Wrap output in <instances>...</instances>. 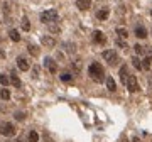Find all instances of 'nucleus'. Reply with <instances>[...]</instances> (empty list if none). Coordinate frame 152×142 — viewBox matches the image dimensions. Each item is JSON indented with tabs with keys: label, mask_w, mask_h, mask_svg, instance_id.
<instances>
[{
	"label": "nucleus",
	"mask_w": 152,
	"mask_h": 142,
	"mask_svg": "<svg viewBox=\"0 0 152 142\" xmlns=\"http://www.w3.org/2000/svg\"><path fill=\"white\" fill-rule=\"evenodd\" d=\"M88 74L91 76V80L96 81V83H101V81H105V80H107V78H105L103 66H101V64H98V63H91V64H90V68H88Z\"/></svg>",
	"instance_id": "f257e3e1"
},
{
	"label": "nucleus",
	"mask_w": 152,
	"mask_h": 142,
	"mask_svg": "<svg viewBox=\"0 0 152 142\" xmlns=\"http://www.w3.org/2000/svg\"><path fill=\"white\" fill-rule=\"evenodd\" d=\"M0 134L5 135V137H14L17 134V130L10 122H0Z\"/></svg>",
	"instance_id": "f03ea898"
},
{
	"label": "nucleus",
	"mask_w": 152,
	"mask_h": 142,
	"mask_svg": "<svg viewBox=\"0 0 152 142\" xmlns=\"http://www.w3.org/2000/svg\"><path fill=\"white\" fill-rule=\"evenodd\" d=\"M57 20V10L54 9H51V10H46V12H42L41 14V22H44V24H53V22H56Z\"/></svg>",
	"instance_id": "7ed1b4c3"
},
{
	"label": "nucleus",
	"mask_w": 152,
	"mask_h": 142,
	"mask_svg": "<svg viewBox=\"0 0 152 142\" xmlns=\"http://www.w3.org/2000/svg\"><path fill=\"white\" fill-rule=\"evenodd\" d=\"M103 59L110 64V66H115L117 63H118V54H117V51H113V49H107V51H103Z\"/></svg>",
	"instance_id": "20e7f679"
},
{
	"label": "nucleus",
	"mask_w": 152,
	"mask_h": 142,
	"mask_svg": "<svg viewBox=\"0 0 152 142\" xmlns=\"http://www.w3.org/2000/svg\"><path fill=\"white\" fill-rule=\"evenodd\" d=\"M44 66L47 68V71H49L51 74H56L57 73V64L54 63L53 58H44Z\"/></svg>",
	"instance_id": "39448f33"
},
{
	"label": "nucleus",
	"mask_w": 152,
	"mask_h": 142,
	"mask_svg": "<svg viewBox=\"0 0 152 142\" xmlns=\"http://www.w3.org/2000/svg\"><path fill=\"white\" fill-rule=\"evenodd\" d=\"M127 88L130 93H135V91H139L140 86H139V81H137V78L135 76H129V81H127Z\"/></svg>",
	"instance_id": "423d86ee"
},
{
	"label": "nucleus",
	"mask_w": 152,
	"mask_h": 142,
	"mask_svg": "<svg viewBox=\"0 0 152 142\" xmlns=\"http://www.w3.org/2000/svg\"><path fill=\"white\" fill-rule=\"evenodd\" d=\"M41 42H42L44 48H54V46H56V39H54L53 36H42Z\"/></svg>",
	"instance_id": "0eeeda50"
},
{
	"label": "nucleus",
	"mask_w": 152,
	"mask_h": 142,
	"mask_svg": "<svg viewBox=\"0 0 152 142\" xmlns=\"http://www.w3.org/2000/svg\"><path fill=\"white\" fill-rule=\"evenodd\" d=\"M15 63H17V68H19L20 71H27V70H29V68H31V64H29V61H27V59H25L24 56H19Z\"/></svg>",
	"instance_id": "6e6552de"
},
{
	"label": "nucleus",
	"mask_w": 152,
	"mask_h": 142,
	"mask_svg": "<svg viewBox=\"0 0 152 142\" xmlns=\"http://www.w3.org/2000/svg\"><path fill=\"white\" fill-rule=\"evenodd\" d=\"M118 74H120V81H122V83H127V81H129V76H130V74H129L127 66H122L120 71H118Z\"/></svg>",
	"instance_id": "1a4fd4ad"
},
{
	"label": "nucleus",
	"mask_w": 152,
	"mask_h": 142,
	"mask_svg": "<svg viewBox=\"0 0 152 142\" xmlns=\"http://www.w3.org/2000/svg\"><path fill=\"white\" fill-rule=\"evenodd\" d=\"M93 41H95L96 44H103L107 39H105V36H103L101 31H95V32H93Z\"/></svg>",
	"instance_id": "9d476101"
},
{
	"label": "nucleus",
	"mask_w": 152,
	"mask_h": 142,
	"mask_svg": "<svg viewBox=\"0 0 152 142\" xmlns=\"http://www.w3.org/2000/svg\"><path fill=\"white\" fill-rule=\"evenodd\" d=\"M135 36H137L139 39H145V37H147V31H145V27L137 25V27H135Z\"/></svg>",
	"instance_id": "9b49d317"
},
{
	"label": "nucleus",
	"mask_w": 152,
	"mask_h": 142,
	"mask_svg": "<svg viewBox=\"0 0 152 142\" xmlns=\"http://www.w3.org/2000/svg\"><path fill=\"white\" fill-rule=\"evenodd\" d=\"M76 7L79 10H88L90 9V0H76Z\"/></svg>",
	"instance_id": "f8f14e48"
},
{
	"label": "nucleus",
	"mask_w": 152,
	"mask_h": 142,
	"mask_svg": "<svg viewBox=\"0 0 152 142\" xmlns=\"http://www.w3.org/2000/svg\"><path fill=\"white\" fill-rule=\"evenodd\" d=\"M105 81H107V88L110 90V91H115V90H117V83H115V80L112 76H107Z\"/></svg>",
	"instance_id": "ddd939ff"
},
{
	"label": "nucleus",
	"mask_w": 152,
	"mask_h": 142,
	"mask_svg": "<svg viewBox=\"0 0 152 142\" xmlns=\"http://www.w3.org/2000/svg\"><path fill=\"white\" fill-rule=\"evenodd\" d=\"M9 36H10V41H14V42H19L20 41V34L17 32V29H10Z\"/></svg>",
	"instance_id": "4468645a"
},
{
	"label": "nucleus",
	"mask_w": 152,
	"mask_h": 142,
	"mask_svg": "<svg viewBox=\"0 0 152 142\" xmlns=\"http://www.w3.org/2000/svg\"><path fill=\"white\" fill-rule=\"evenodd\" d=\"M63 48H64V51H66L68 54H73L76 51V46L73 44V42H64V44H63Z\"/></svg>",
	"instance_id": "2eb2a0df"
},
{
	"label": "nucleus",
	"mask_w": 152,
	"mask_h": 142,
	"mask_svg": "<svg viewBox=\"0 0 152 142\" xmlns=\"http://www.w3.org/2000/svg\"><path fill=\"white\" fill-rule=\"evenodd\" d=\"M96 17L100 19V20H107V17H108V9H100L96 12Z\"/></svg>",
	"instance_id": "dca6fc26"
},
{
	"label": "nucleus",
	"mask_w": 152,
	"mask_h": 142,
	"mask_svg": "<svg viewBox=\"0 0 152 142\" xmlns=\"http://www.w3.org/2000/svg\"><path fill=\"white\" fill-rule=\"evenodd\" d=\"M10 83H12L15 88H19V86H20V80H19V76H17L15 73H12V74H10Z\"/></svg>",
	"instance_id": "f3484780"
},
{
	"label": "nucleus",
	"mask_w": 152,
	"mask_h": 142,
	"mask_svg": "<svg viewBox=\"0 0 152 142\" xmlns=\"http://www.w3.org/2000/svg\"><path fill=\"white\" fill-rule=\"evenodd\" d=\"M151 66H152V59L151 58H145L144 61H142V70H151Z\"/></svg>",
	"instance_id": "a211bd4d"
},
{
	"label": "nucleus",
	"mask_w": 152,
	"mask_h": 142,
	"mask_svg": "<svg viewBox=\"0 0 152 142\" xmlns=\"http://www.w3.org/2000/svg\"><path fill=\"white\" fill-rule=\"evenodd\" d=\"M61 81H64V83H71V81H73V74H69V73H63V74H61Z\"/></svg>",
	"instance_id": "6ab92c4d"
},
{
	"label": "nucleus",
	"mask_w": 152,
	"mask_h": 142,
	"mask_svg": "<svg viewBox=\"0 0 152 142\" xmlns=\"http://www.w3.org/2000/svg\"><path fill=\"white\" fill-rule=\"evenodd\" d=\"M27 139H29V142H37V141H39V135H37V132H34V130H31V132H29V135H27Z\"/></svg>",
	"instance_id": "aec40b11"
},
{
	"label": "nucleus",
	"mask_w": 152,
	"mask_h": 142,
	"mask_svg": "<svg viewBox=\"0 0 152 142\" xmlns=\"http://www.w3.org/2000/svg\"><path fill=\"white\" fill-rule=\"evenodd\" d=\"M20 24H22V29H24V31H31V25H29V19L25 17V15L22 17Z\"/></svg>",
	"instance_id": "412c9836"
},
{
	"label": "nucleus",
	"mask_w": 152,
	"mask_h": 142,
	"mask_svg": "<svg viewBox=\"0 0 152 142\" xmlns=\"http://www.w3.org/2000/svg\"><path fill=\"white\" fill-rule=\"evenodd\" d=\"M117 34L120 36V39H127V37H129V32H127L123 27H118V29H117Z\"/></svg>",
	"instance_id": "4be33fe9"
},
{
	"label": "nucleus",
	"mask_w": 152,
	"mask_h": 142,
	"mask_svg": "<svg viewBox=\"0 0 152 142\" xmlns=\"http://www.w3.org/2000/svg\"><path fill=\"white\" fill-rule=\"evenodd\" d=\"M10 83V78L7 76V74H0V85H3V86H7Z\"/></svg>",
	"instance_id": "5701e85b"
},
{
	"label": "nucleus",
	"mask_w": 152,
	"mask_h": 142,
	"mask_svg": "<svg viewBox=\"0 0 152 142\" xmlns=\"http://www.w3.org/2000/svg\"><path fill=\"white\" fill-rule=\"evenodd\" d=\"M0 96H2V100H9L10 98V91L5 90V86H3V90H0Z\"/></svg>",
	"instance_id": "b1692460"
},
{
	"label": "nucleus",
	"mask_w": 152,
	"mask_h": 142,
	"mask_svg": "<svg viewBox=\"0 0 152 142\" xmlns=\"http://www.w3.org/2000/svg\"><path fill=\"white\" fill-rule=\"evenodd\" d=\"M27 49H29V53L32 54V56H37V54H39L37 46H34V44H29V48H27Z\"/></svg>",
	"instance_id": "393cba45"
},
{
	"label": "nucleus",
	"mask_w": 152,
	"mask_h": 142,
	"mask_svg": "<svg viewBox=\"0 0 152 142\" xmlns=\"http://www.w3.org/2000/svg\"><path fill=\"white\" fill-rule=\"evenodd\" d=\"M132 64L137 68V70H142V61L139 58H132Z\"/></svg>",
	"instance_id": "a878e982"
},
{
	"label": "nucleus",
	"mask_w": 152,
	"mask_h": 142,
	"mask_svg": "<svg viewBox=\"0 0 152 142\" xmlns=\"http://www.w3.org/2000/svg\"><path fill=\"white\" fill-rule=\"evenodd\" d=\"M73 68H75V73H79V70H81V59H75L73 61Z\"/></svg>",
	"instance_id": "bb28decb"
},
{
	"label": "nucleus",
	"mask_w": 152,
	"mask_h": 142,
	"mask_svg": "<svg viewBox=\"0 0 152 142\" xmlns=\"http://www.w3.org/2000/svg\"><path fill=\"white\" fill-rule=\"evenodd\" d=\"M133 49H135V53H137V54H144V53H145V48H142L140 44H135V46H133Z\"/></svg>",
	"instance_id": "cd10ccee"
},
{
	"label": "nucleus",
	"mask_w": 152,
	"mask_h": 142,
	"mask_svg": "<svg viewBox=\"0 0 152 142\" xmlns=\"http://www.w3.org/2000/svg\"><path fill=\"white\" fill-rule=\"evenodd\" d=\"M117 46H118V48H122V49H127V42H125L123 39H120V37L117 39Z\"/></svg>",
	"instance_id": "c85d7f7f"
},
{
	"label": "nucleus",
	"mask_w": 152,
	"mask_h": 142,
	"mask_svg": "<svg viewBox=\"0 0 152 142\" xmlns=\"http://www.w3.org/2000/svg\"><path fill=\"white\" fill-rule=\"evenodd\" d=\"M49 29H51V32H59V31H61V27L56 25L54 22H53V24H49Z\"/></svg>",
	"instance_id": "c756f323"
},
{
	"label": "nucleus",
	"mask_w": 152,
	"mask_h": 142,
	"mask_svg": "<svg viewBox=\"0 0 152 142\" xmlns=\"http://www.w3.org/2000/svg\"><path fill=\"white\" fill-rule=\"evenodd\" d=\"M24 119H25V113L24 112H15V120H20L22 122Z\"/></svg>",
	"instance_id": "7c9ffc66"
},
{
	"label": "nucleus",
	"mask_w": 152,
	"mask_h": 142,
	"mask_svg": "<svg viewBox=\"0 0 152 142\" xmlns=\"http://www.w3.org/2000/svg\"><path fill=\"white\" fill-rule=\"evenodd\" d=\"M37 76H39V68L34 66V68H32V78H37Z\"/></svg>",
	"instance_id": "2f4dec72"
},
{
	"label": "nucleus",
	"mask_w": 152,
	"mask_h": 142,
	"mask_svg": "<svg viewBox=\"0 0 152 142\" xmlns=\"http://www.w3.org/2000/svg\"><path fill=\"white\" fill-rule=\"evenodd\" d=\"M0 59H5V51L3 49H0Z\"/></svg>",
	"instance_id": "473e14b6"
},
{
	"label": "nucleus",
	"mask_w": 152,
	"mask_h": 142,
	"mask_svg": "<svg viewBox=\"0 0 152 142\" xmlns=\"http://www.w3.org/2000/svg\"><path fill=\"white\" fill-rule=\"evenodd\" d=\"M147 58H151V59H152V49H149V51H147Z\"/></svg>",
	"instance_id": "72a5a7b5"
},
{
	"label": "nucleus",
	"mask_w": 152,
	"mask_h": 142,
	"mask_svg": "<svg viewBox=\"0 0 152 142\" xmlns=\"http://www.w3.org/2000/svg\"><path fill=\"white\" fill-rule=\"evenodd\" d=\"M151 15H152V12H151Z\"/></svg>",
	"instance_id": "f704fd0d"
}]
</instances>
